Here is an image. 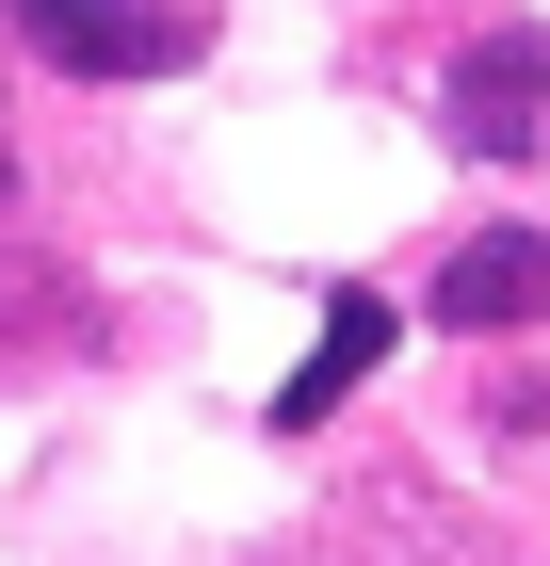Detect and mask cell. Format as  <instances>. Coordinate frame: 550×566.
I'll list each match as a JSON object with an SVG mask.
<instances>
[{
    "label": "cell",
    "instance_id": "obj_3",
    "mask_svg": "<svg viewBox=\"0 0 550 566\" xmlns=\"http://www.w3.org/2000/svg\"><path fill=\"white\" fill-rule=\"evenodd\" d=\"M437 324H486V340H502V324H550V227H486V243H454V260H437Z\"/></svg>",
    "mask_w": 550,
    "mask_h": 566
},
{
    "label": "cell",
    "instance_id": "obj_5",
    "mask_svg": "<svg viewBox=\"0 0 550 566\" xmlns=\"http://www.w3.org/2000/svg\"><path fill=\"white\" fill-rule=\"evenodd\" d=\"M0 178H17V130H0Z\"/></svg>",
    "mask_w": 550,
    "mask_h": 566
},
{
    "label": "cell",
    "instance_id": "obj_1",
    "mask_svg": "<svg viewBox=\"0 0 550 566\" xmlns=\"http://www.w3.org/2000/svg\"><path fill=\"white\" fill-rule=\"evenodd\" d=\"M437 114H454L469 163H535V146H550V33H535V17L469 33V49H454V82H437Z\"/></svg>",
    "mask_w": 550,
    "mask_h": 566
},
{
    "label": "cell",
    "instance_id": "obj_4",
    "mask_svg": "<svg viewBox=\"0 0 550 566\" xmlns=\"http://www.w3.org/2000/svg\"><path fill=\"white\" fill-rule=\"evenodd\" d=\"M388 340H405V307H388V292H340V307H324V340H308V373L276 389V421H324V405L356 389V373H373Z\"/></svg>",
    "mask_w": 550,
    "mask_h": 566
},
{
    "label": "cell",
    "instance_id": "obj_2",
    "mask_svg": "<svg viewBox=\"0 0 550 566\" xmlns=\"http://www.w3.org/2000/svg\"><path fill=\"white\" fill-rule=\"evenodd\" d=\"M0 17H17L65 82H163V65H195V17H178V0H0Z\"/></svg>",
    "mask_w": 550,
    "mask_h": 566
}]
</instances>
